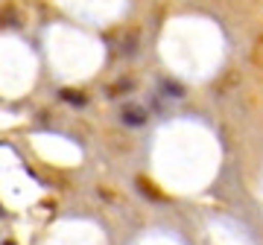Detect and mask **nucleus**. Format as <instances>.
I'll list each match as a JSON object with an SVG mask.
<instances>
[{"mask_svg":"<svg viewBox=\"0 0 263 245\" xmlns=\"http://www.w3.org/2000/svg\"><path fill=\"white\" fill-rule=\"evenodd\" d=\"M123 120L129 122V126H141V122H146V111L138 108V105H129V108L123 111Z\"/></svg>","mask_w":263,"mask_h":245,"instance_id":"nucleus-1","label":"nucleus"},{"mask_svg":"<svg viewBox=\"0 0 263 245\" xmlns=\"http://www.w3.org/2000/svg\"><path fill=\"white\" fill-rule=\"evenodd\" d=\"M3 245H15V242H3Z\"/></svg>","mask_w":263,"mask_h":245,"instance_id":"nucleus-2","label":"nucleus"},{"mask_svg":"<svg viewBox=\"0 0 263 245\" xmlns=\"http://www.w3.org/2000/svg\"><path fill=\"white\" fill-rule=\"evenodd\" d=\"M0 213H3V210H0Z\"/></svg>","mask_w":263,"mask_h":245,"instance_id":"nucleus-3","label":"nucleus"}]
</instances>
